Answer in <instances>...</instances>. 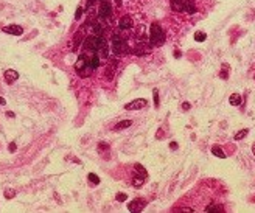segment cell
<instances>
[{
  "label": "cell",
  "mask_w": 255,
  "mask_h": 213,
  "mask_svg": "<svg viewBox=\"0 0 255 213\" xmlns=\"http://www.w3.org/2000/svg\"><path fill=\"white\" fill-rule=\"evenodd\" d=\"M149 52H151V45H137L132 53L137 56H143V55H148Z\"/></svg>",
  "instance_id": "9a60e30c"
},
{
  "label": "cell",
  "mask_w": 255,
  "mask_h": 213,
  "mask_svg": "<svg viewBox=\"0 0 255 213\" xmlns=\"http://www.w3.org/2000/svg\"><path fill=\"white\" fill-rule=\"evenodd\" d=\"M115 3H117V6L120 8V6H121V0H115Z\"/></svg>",
  "instance_id": "74e56055"
},
{
  "label": "cell",
  "mask_w": 255,
  "mask_h": 213,
  "mask_svg": "<svg viewBox=\"0 0 255 213\" xmlns=\"http://www.w3.org/2000/svg\"><path fill=\"white\" fill-rule=\"evenodd\" d=\"M229 103L232 106H240L241 104V95L240 94H232L230 98H229Z\"/></svg>",
  "instance_id": "ffe728a7"
},
{
  "label": "cell",
  "mask_w": 255,
  "mask_h": 213,
  "mask_svg": "<svg viewBox=\"0 0 255 213\" xmlns=\"http://www.w3.org/2000/svg\"><path fill=\"white\" fill-rule=\"evenodd\" d=\"M75 70L79 73L81 78H86V76L90 75V72H94V70L90 69V58H89L86 53H82V55L78 56V59H76V62H75Z\"/></svg>",
  "instance_id": "3957f363"
},
{
  "label": "cell",
  "mask_w": 255,
  "mask_h": 213,
  "mask_svg": "<svg viewBox=\"0 0 255 213\" xmlns=\"http://www.w3.org/2000/svg\"><path fill=\"white\" fill-rule=\"evenodd\" d=\"M115 198H117V201H118V202H124V201L128 199V194H124V193H118Z\"/></svg>",
  "instance_id": "83f0119b"
},
{
  "label": "cell",
  "mask_w": 255,
  "mask_h": 213,
  "mask_svg": "<svg viewBox=\"0 0 255 213\" xmlns=\"http://www.w3.org/2000/svg\"><path fill=\"white\" fill-rule=\"evenodd\" d=\"M95 2H97V0H87V8H90V6H92Z\"/></svg>",
  "instance_id": "e575fe53"
},
{
  "label": "cell",
  "mask_w": 255,
  "mask_h": 213,
  "mask_svg": "<svg viewBox=\"0 0 255 213\" xmlns=\"http://www.w3.org/2000/svg\"><path fill=\"white\" fill-rule=\"evenodd\" d=\"M181 56H182V53L176 50V52H174V58H181Z\"/></svg>",
  "instance_id": "8d00e7d4"
},
{
  "label": "cell",
  "mask_w": 255,
  "mask_h": 213,
  "mask_svg": "<svg viewBox=\"0 0 255 213\" xmlns=\"http://www.w3.org/2000/svg\"><path fill=\"white\" fill-rule=\"evenodd\" d=\"M8 148H10V152H14V151H16V143H14V142H11Z\"/></svg>",
  "instance_id": "d6a6232c"
},
{
  "label": "cell",
  "mask_w": 255,
  "mask_h": 213,
  "mask_svg": "<svg viewBox=\"0 0 255 213\" xmlns=\"http://www.w3.org/2000/svg\"><path fill=\"white\" fill-rule=\"evenodd\" d=\"M219 78H223V79H227L229 78V65L223 64V70L219 72Z\"/></svg>",
  "instance_id": "484cf974"
},
{
  "label": "cell",
  "mask_w": 255,
  "mask_h": 213,
  "mask_svg": "<svg viewBox=\"0 0 255 213\" xmlns=\"http://www.w3.org/2000/svg\"><path fill=\"white\" fill-rule=\"evenodd\" d=\"M211 154L216 156V157H219V159H226V152H224V151H223V148H221V146H218V145L211 146Z\"/></svg>",
  "instance_id": "e0dca14e"
},
{
  "label": "cell",
  "mask_w": 255,
  "mask_h": 213,
  "mask_svg": "<svg viewBox=\"0 0 255 213\" xmlns=\"http://www.w3.org/2000/svg\"><path fill=\"white\" fill-rule=\"evenodd\" d=\"M146 104H148V101L143 100V98H140V100H134V101H131V103L124 104V109H126V111H137V109L145 107Z\"/></svg>",
  "instance_id": "52a82bcc"
},
{
  "label": "cell",
  "mask_w": 255,
  "mask_h": 213,
  "mask_svg": "<svg viewBox=\"0 0 255 213\" xmlns=\"http://www.w3.org/2000/svg\"><path fill=\"white\" fill-rule=\"evenodd\" d=\"M247 134H249V129H241V131H238V132L233 136V139H235V140H241V139H244Z\"/></svg>",
  "instance_id": "d4e9b609"
},
{
  "label": "cell",
  "mask_w": 255,
  "mask_h": 213,
  "mask_svg": "<svg viewBox=\"0 0 255 213\" xmlns=\"http://www.w3.org/2000/svg\"><path fill=\"white\" fill-rule=\"evenodd\" d=\"M145 179L146 178H143V176H140V174H134V179H132V185L136 187V188H140L143 184H145Z\"/></svg>",
  "instance_id": "ac0fdd59"
},
{
  "label": "cell",
  "mask_w": 255,
  "mask_h": 213,
  "mask_svg": "<svg viewBox=\"0 0 255 213\" xmlns=\"http://www.w3.org/2000/svg\"><path fill=\"white\" fill-rule=\"evenodd\" d=\"M103 20H104V19H101V17H100V20H98V22H95V23L92 25L94 34L103 36V33H104V22H103Z\"/></svg>",
  "instance_id": "5bb4252c"
},
{
  "label": "cell",
  "mask_w": 255,
  "mask_h": 213,
  "mask_svg": "<svg viewBox=\"0 0 255 213\" xmlns=\"http://www.w3.org/2000/svg\"><path fill=\"white\" fill-rule=\"evenodd\" d=\"M118 67V59H112L107 67H106V79L107 81H112L114 79V75H115V69Z\"/></svg>",
  "instance_id": "ba28073f"
},
{
  "label": "cell",
  "mask_w": 255,
  "mask_h": 213,
  "mask_svg": "<svg viewBox=\"0 0 255 213\" xmlns=\"http://www.w3.org/2000/svg\"><path fill=\"white\" fill-rule=\"evenodd\" d=\"M154 106L159 107V92L157 90H154Z\"/></svg>",
  "instance_id": "4dcf8cb0"
},
{
  "label": "cell",
  "mask_w": 255,
  "mask_h": 213,
  "mask_svg": "<svg viewBox=\"0 0 255 213\" xmlns=\"http://www.w3.org/2000/svg\"><path fill=\"white\" fill-rule=\"evenodd\" d=\"M182 2H185V3H194V0H182Z\"/></svg>",
  "instance_id": "f35d334b"
},
{
  "label": "cell",
  "mask_w": 255,
  "mask_h": 213,
  "mask_svg": "<svg viewBox=\"0 0 255 213\" xmlns=\"http://www.w3.org/2000/svg\"><path fill=\"white\" fill-rule=\"evenodd\" d=\"M98 149H100L101 152H103V151H107V149H109V145H107V143L100 142V143H98Z\"/></svg>",
  "instance_id": "f1b7e54d"
},
{
  "label": "cell",
  "mask_w": 255,
  "mask_h": 213,
  "mask_svg": "<svg viewBox=\"0 0 255 213\" xmlns=\"http://www.w3.org/2000/svg\"><path fill=\"white\" fill-rule=\"evenodd\" d=\"M207 39V33H204V31H196L194 33V40L196 42H204Z\"/></svg>",
  "instance_id": "cb8c5ba5"
},
{
  "label": "cell",
  "mask_w": 255,
  "mask_h": 213,
  "mask_svg": "<svg viewBox=\"0 0 255 213\" xmlns=\"http://www.w3.org/2000/svg\"><path fill=\"white\" fill-rule=\"evenodd\" d=\"M118 27H120L121 30H129V28H132V19H131L129 16H123V17L120 19V22H118Z\"/></svg>",
  "instance_id": "4fadbf2b"
},
{
  "label": "cell",
  "mask_w": 255,
  "mask_h": 213,
  "mask_svg": "<svg viewBox=\"0 0 255 213\" xmlns=\"http://www.w3.org/2000/svg\"><path fill=\"white\" fill-rule=\"evenodd\" d=\"M84 50L97 53L100 58H107V55H109V52H107L109 48H107L106 39L103 36H98V34L86 36V40H84Z\"/></svg>",
  "instance_id": "6da1fadb"
},
{
  "label": "cell",
  "mask_w": 255,
  "mask_h": 213,
  "mask_svg": "<svg viewBox=\"0 0 255 213\" xmlns=\"http://www.w3.org/2000/svg\"><path fill=\"white\" fill-rule=\"evenodd\" d=\"M169 148H171V149L178 148V143H176V142H171V143H169Z\"/></svg>",
  "instance_id": "d590c367"
},
{
  "label": "cell",
  "mask_w": 255,
  "mask_h": 213,
  "mask_svg": "<svg viewBox=\"0 0 255 213\" xmlns=\"http://www.w3.org/2000/svg\"><path fill=\"white\" fill-rule=\"evenodd\" d=\"M112 52L115 56H124L129 53V47L124 37H121L120 34H112Z\"/></svg>",
  "instance_id": "277c9868"
},
{
  "label": "cell",
  "mask_w": 255,
  "mask_h": 213,
  "mask_svg": "<svg viewBox=\"0 0 255 213\" xmlns=\"http://www.w3.org/2000/svg\"><path fill=\"white\" fill-rule=\"evenodd\" d=\"M98 16H100L101 19H107V17L112 16V6H111V3H109V0H106V2H101L100 10H98Z\"/></svg>",
  "instance_id": "8992f818"
},
{
  "label": "cell",
  "mask_w": 255,
  "mask_h": 213,
  "mask_svg": "<svg viewBox=\"0 0 255 213\" xmlns=\"http://www.w3.org/2000/svg\"><path fill=\"white\" fill-rule=\"evenodd\" d=\"M3 78H5V81H6L8 84H13V82L19 78V73H17L16 70H13V69H8V70L5 72Z\"/></svg>",
  "instance_id": "7c38bea8"
},
{
  "label": "cell",
  "mask_w": 255,
  "mask_h": 213,
  "mask_svg": "<svg viewBox=\"0 0 255 213\" xmlns=\"http://www.w3.org/2000/svg\"><path fill=\"white\" fill-rule=\"evenodd\" d=\"M205 211H216V213H223L224 211V207L219 205V204H215V202H211L205 207Z\"/></svg>",
  "instance_id": "2e32d148"
},
{
  "label": "cell",
  "mask_w": 255,
  "mask_h": 213,
  "mask_svg": "<svg viewBox=\"0 0 255 213\" xmlns=\"http://www.w3.org/2000/svg\"><path fill=\"white\" fill-rule=\"evenodd\" d=\"M81 16H82V8L78 6V8H76V13H75V19L78 20V19H81Z\"/></svg>",
  "instance_id": "f546056e"
},
{
  "label": "cell",
  "mask_w": 255,
  "mask_h": 213,
  "mask_svg": "<svg viewBox=\"0 0 255 213\" xmlns=\"http://www.w3.org/2000/svg\"><path fill=\"white\" fill-rule=\"evenodd\" d=\"M98 65H100V56L97 53H94V56L90 58V69L92 70H97Z\"/></svg>",
  "instance_id": "7402d4cb"
},
{
  "label": "cell",
  "mask_w": 255,
  "mask_h": 213,
  "mask_svg": "<svg viewBox=\"0 0 255 213\" xmlns=\"http://www.w3.org/2000/svg\"><path fill=\"white\" fill-rule=\"evenodd\" d=\"M169 5H171V10L174 13H184L185 2H182V0H169Z\"/></svg>",
  "instance_id": "30bf717a"
},
{
  "label": "cell",
  "mask_w": 255,
  "mask_h": 213,
  "mask_svg": "<svg viewBox=\"0 0 255 213\" xmlns=\"http://www.w3.org/2000/svg\"><path fill=\"white\" fill-rule=\"evenodd\" d=\"M179 211H181V213H191V211H194V210H193L191 207H190V208L184 207V208H179Z\"/></svg>",
  "instance_id": "1f68e13d"
},
{
  "label": "cell",
  "mask_w": 255,
  "mask_h": 213,
  "mask_svg": "<svg viewBox=\"0 0 255 213\" xmlns=\"http://www.w3.org/2000/svg\"><path fill=\"white\" fill-rule=\"evenodd\" d=\"M134 171H136L137 174L143 176V178H146V176H148V171L145 169V166H143V165H140V163H136V165H134Z\"/></svg>",
  "instance_id": "44dd1931"
},
{
  "label": "cell",
  "mask_w": 255,
  "mask_h": 213,
  "mask_svg": "<svg viewBox=\"0 0 255 213\" xmlns=\"http://www.w3.org/2000/svg\"><path fill=\"white\" fill-rule=\"evenodd\" d=\"M5 103H6V101H5V100H3L2 97H0V104H5Z\"/></svg>",
  "instance_id": "ab89813d"
},
{
  "label": "cell",
  "mask_w": 255,
  "mask_h": 213,
  "mask_svg": "<svg viewBox=\"0 0 255 213\" xmlns=\"http://www.w3.org/2000/svg\"><path fill=\"white\" fill-rule=\"evenodd\" d=\"M5 33H10V34H14V36H20L23 33V28L19 27V25H8L5 28H2Z\"/></svg>",
  "instance_id": "8fae6325"
},
{
  "label": "cell",
  "mask_w": 255,
  "mask_h": 213,
  "mask_svg": "<svg viewBox=\"0 0 255 213\" xmlns=\"http://www.w3.org/2000/svg\"><path fill=\"white\" fill-rule=\"evenodd\" d=\"M165 44V31L160 27V23H153L149 27V45L153 47H160Z\"/></svg>",
  "instance_id": "7a4b0ae2"
},
{
  "label": "cell",
  "mask_w": 255,
  "mask_h": 213,
  "mask_svg": "<svg viewBox=\"0 0 255 213\" xmlns=\"http://www.w3.org/2000/svg\"><path fill=\"white\" fill-rule=\"evenodd\" d=\"M3 194H5V198H6V199H13V198L16 196V188L6 187V188H5V191H3Z\"/></svg>",
  "instance_id": "603a6c76"
},
{
  "label": "cell",
  "mask_w": 255,
  "mask_h": 213,
  "mask_svg": "<svg viewBox=\"0 0 255 213\" xmlns=\"http://www.w3.org/2000/svg\"><path fill=\"white\" fill-rule=\"evenodd\" d=\"M131 124H132V120H123V121H120L118 124H115L114 129H115V131H121V129H126V127H129Z\"/></svg>",
  "instance_id": "d6986e66"
},
{
  "label": "cell",
  "mask_w": 255,
  "mask_h": 213,
  "mask_svg": "<svg viewBox=\"0 0 255 213\" xmlns=\"http://www.w3.org/2000/svg\"><path fill=\"white\" fill-rule=\"evenodd\" d=\"M146 207V201L143 199H132L131 202H128V210L136 213V211H142Z\"/></svg>",
  "instance_id": "5b68a950"
},
{
  "label": "cell",
  "mask_w": 255,
  "mask_h": 213,
  "mask_svg": "<svg viewBox=\"0 0 255 213\" xmlns=\"http://www.w3.org/2000/svg\"><path fill=\"white\" fill-rule=\"evenodd\" d=\"M252 152H253V156H255V143L252 145Z\"/></svg>",
  "instance_id": "60d3db41"
},
{
  "label": "cell",
  "mask_w": 255,
  "mask_h": 213,
  "mask_svg": "<svg viewBox=\"0 0 255 213\" xmlns=\"http://www.w3.org/2000/svg\"><path fill=\"white\" fill-rule=\"evenodd\" d=\"M87 178H89V182H92L94 185H98V184H100V178H98L97 174H94V173H90V174H89Z\"/></svg>",
  "instance_id": "4316f807"
},
{
  "label": "cell",
  "mask_w": 255,
  "mask_h": 213,
  "mask_svg": "<svg viewBox=\"0 0 255 213\" xmlns=\"http://www.w3.org/2000/svg\"><path fill=\"white\" fill-rule=\"evenodd\" d=\"M182 109H184V111H188V109H190V103H187V101H185V103L182 104Z\"/></svg>",
  "instance_id": "836d02e7"
},
{
  "label": "cell",
  "mask_w": 255,
  "mask_h": 213,
  "mask_svg": "<svg viewBox=\"0 0 255 213\" xmlns=\"http://www.w3.org/2000/svg\"><path fill=\"white\" fill-rule=\"evenodd\" d=\"M82 37H84V28L78 30V31L73 34V39H72V48H73V52H76V48L81 45Z\"/></svg>",
  "instance_id": "9c48e42d"
}]
</instances>
